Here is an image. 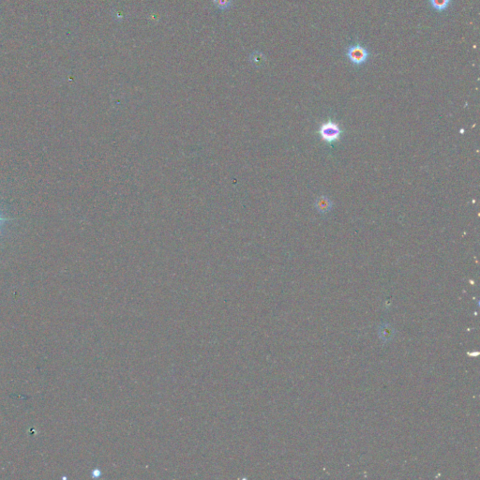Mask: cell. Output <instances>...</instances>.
<instances>
[{
	"mask_svg": "<svg viewBox=\"0 0 480 480\" xmlns=\"http://www.w3.org/2000/svg\"><path fill=\"white\" fill-rule=\"evenodd\" d=\"M318 134L323 142L333 145L337 143L343 135V130L335 120L329 118L326 122L322 123L318 129Z\"/></svg>",
	"mask_w": 480,
	"mask_h": 480,
	"instance_id": "cell-1",
	"label": "cell"
},
{
	"mask_svg": "<svg viewBox=\"0 0 480 480\" xmlns=\"http://www.w3.org/2000/svg\"><path fill=\"white\" fill-rule=\"evenodd\" d=\"M346 56L349 60L353 64L357 66H361L367 62L369 54L365 47L359 44H356V45H351L348 48Z\"/></svg>",
	"mask_w": 480,
	"mask_h": 480,
	"instance_id": "cell-2",
	"label": "cell"
},
{
	"mask_svg": "<svg viewBox=\"0 0 480 480\" xmlns=\"http://www.w3.org/2000/svg\"><path fill=\"white\" fill-rule=\"evenodd\" d=\"M315 206H316L317 209L321 213H326V212H327L331 208L332 202L327 197L322 196V197H320V198L317 199Z\"/></svg>",
	"mask_w": 480,
	"mask_h": 480,
	"instance_id": "cell-3",
	"label": "cell"
},
{
	"mask_svg": "<svg viewBox=\"0 0 480 480\" xmlns=\"http://www.w3.org/2000/svg\"><path fill=\"white\" fill-rule=\"evenodd\" d=\"M213 4L217 10L220 11L229 10L234 5L233 0H213Z\"/></svg>",
	"mask_w": 480,
	"mask_h": 480,
	"instance_id": "cell-4",
	"label": "cell"
},
{
	"mask_svg": "<svg viewBox=\"0 0 480 480\" xmlns=\"http://www.w3.org/2000/svg\"><path fill=\"white\" fill-rule=\"evenodd\" d=\"M433 9L439 11L446 10L450 6L451 0H429Z\"/></svg>",
	"mask_w": 480,
	"mask_h": 480,
	"instance_id": "cell-5",
	"label": "cell"
},
{
	"mask_svg": "<svg viewBox=\"0 0 480 480\" xmlns=\"http://www.w3.org/2000/svg\"><path fill=\"white\" fill-rule=\"evenodd\" d=\"M251 62L256 66H261L266 62V56L261 52H254L251 55Z\"/></svg>",
	"mask_w": 480,
	"mask_h": 480,
	"instance_id": "cell-6",
	"label": "cell"
},
{
	"mask_svg": "<svg viewBox=\"0 0 480 480\" xmlns=\"http://www.w3.org/2000/svg\"><path fill=\"white\" fill-rule=\"evenodd\" d=\"M1 221H2V220H1V219H0V222H1Z\"/></svg>",
	"mask_w": 480,
	"mask_h": 480,
	"instance_id": "cell-7",
	"label": "cell"
}]
</instances>
